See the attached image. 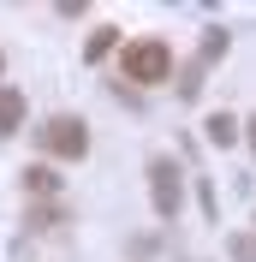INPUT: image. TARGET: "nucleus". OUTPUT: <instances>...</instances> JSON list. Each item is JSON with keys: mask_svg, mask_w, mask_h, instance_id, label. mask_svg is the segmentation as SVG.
Listing matches in <instances>:
<instances>
[{"mask_svg": "<svg viewBox=\"0 0 256 262\" xmlns=\"http://www.w3.org/2000/svg\"><path fill=\"white\" fill-rule=\"evenodd\" d=\"M119 66H125V78L131 83H161L167 72H173V48L167 42H125V54H119Z\"/></svg>", "mask_w": 256, "mask_h": 262, "instance_id": "2", "label": "nucleus"}, {"mask_svg": "<svg viewBox=\"0 0 256 262\" xmlns=\"http://www.w3.org/2000/svg\"><path fill=\"white\" fill-rule=\"evenodd\" d=\"M221 54H226V30L208 24V30H203V60H221Z\"/></svg>", "mask_w": 256, "mask_h": 262, "instance_id": "8", "label": "nucleus"}, {"mask_svg": "<svg viewBox=\"0 0 256 262\" xmlns=\"http://www.w3.org/2000/svg\"><path fill=\"white\" fill-rule=\"evenodd\" d=\"M250 149H256V119H250Z\"/></svg>", "mask_w": 256, "mask_h": 262, "instance_id": "11", "label": "nucleus"}, {"mask_svg": "<svg viewBox=\"0 0 256 262\" xmlns=\"http://www.w3.org/2000/svg\"><path fill=\"white\" fill-rule=\"evenodd\" d=\"M36 143L48 149V155H60V161H78V155H90V125L78 114H54V119H42V137Z\"/></svg>", "mask_w": 256, "mask_h": 262, "instance_id": "1", "label": "nucleus"}, {"mask_svg": "<svg viewBox=\"0 0 256 262\" xmlns=\"http://www.w3.org/2000/svg\"><path fill=\"white\" fill-rule=\"evenodd\" d=\"M232 262H256V232H232Z\"/></svg>", "mask_w": 256, "mask_h": 262, "instance_id": "9", "label": "nucleus"}, {"mask_svg": "<svg viewBox=\"0 0 256 262\" xmlns=\"http://www.w3.org/2000/svg\"><path fill=\"white\" fill-rule=\"evenodd\" d=\"M24 185H30V191H54V185H60V179H54L48 167H30V173H24Z\"/></svg>", "mask_w": 256, "mask_h": 262, "instance_id": "10", "label": "nucleus"}, {"mask_svg": "<svg viewBox=\"0 0 256 262\" xmlns=\"http://www.w3.org/2000/svg\"><path fill=\"white\" fill-rule=\"evenodd\" d=\"M149 196H155L161 221H173V214L185 209V173H179V161H167V155L149 161Z\"/></svg>", "mask_w": 256, "mask_h": 262, "instance_id": "3", "label": "nucleus"}, {"mask_svg": "<svg viewBox=\"0 0 256 262\" xmlns=\"http://www.w3.org/2000/svg\"><path fill=\"white\" fill-rule=\"evenodd\" d=\"M24 125V96L18 90H0V137H12Z\"/></svg>", "mask_w": 256, "mask_h": 262, "instance_id": "4", "label": "nucleus"}, {"mask_svg": "<svg viewBox=\"0 0 256 262\" xmlns=\"http://www.w3.org/2000/svg\"><path fill=\"white\" fill-rule=\"evenodd\" d=\"M0 66H6V60H0Z\"/></svg>", "mask_w": 256, "mask_h": 262, "instance_id": "12", "label": "nucleus"}, {"mask_svg": "<svg viewBox=\"0 0 256 262\" xmlns=\"http://www.w3.org/2000/svg\"><path fill=\"white\" fill-rule=\"evenodd\" d=\"M232 137H239L232 114H215V119H208V143H215V149H232Z\"/></svg>", "mask_w": 256, "mask_h": 262, "instance_id": "6", "label": "nucleus"}, {"mask_svg": "<svg viewBox=\"0 0 256 262\" xmlns=\"http://www.w3.org/2000/svg\"><path fill=\"white\" fill-rule=\"evenodd\" d=\"M113 48H119V30L101 24V30H90V42H83V60H108Z\"/></svg>", "mask_w": 256, "mask_h": 262, "instance_id": "5", "label": "nucleus"}, {"mask_svg": "<svg viewBox=\"0 0 256 262\" xmlns=\"http://www.w3.org/2000/svg\"><path fill=\"white\" fill-rule=\"evenodd\" d=\"M179 96H185V101L203 96V66H185V72H179Z\"/></svg>", "mask_w": 256, "mask_h": 262, "instance_id": "7", "label": "nucleus"}]
</instances>
